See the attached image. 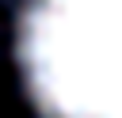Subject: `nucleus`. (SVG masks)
<instances>
[{"mask_svg":"<svg viewBox=\"0 0 122 118\" xmlns=\"http://www.w3.org/2000/svg\"><path fill=\"white\" fill-rule=\"evenodd\" d=\"M15 53L42 118H122V0H27Z\"/></svg>","mask_w":122,"mask_h":118,"instance_id":"1","label":"nucleus"}]
</instances>
